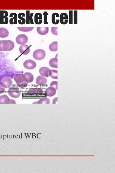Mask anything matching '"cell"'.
<instances>
[{"label": "cell", "mask_w": 115, "mask_h": 173, "mask_svg": "<svg viewBox=\"0 0 115 173\" xmlns=\"http://www.w3.org/2000/svg\"><path fill=\"white\" fill-rule=\"evenodd\" d=\"M37 32L39 34L44 35L48 33L49 28L48 27H38L37 28Z\"/></svg>", "instance_id": "cell-14"}, {"label": "cell", "mask_w": 115, "mask_h": 173, "mask_svg": "<svg viewBox=\"0 0 115 173\" xmlns=\"http://www.w3.org/2000/svg\"><path fill=\"white\" fill-rule=\"evenodd\" d=\"M23 65L24 67L28 70H33L36 67V64L34 61L29 59L25 61Z\"/></svg>", "instance_id": "cell-8"}, {"label": "cell", "mask_w": 115, "mask_h": 173, "mask_svg": "<svg viewBox=\"0 0 115 173\" xmlns=\"http://www.w3.org/2000/svg\"><path fill=\"white\" fill-rule=\"evenodd\" d=\"M58 27H53L51 28V31L52 33L55 35H58Z\"/></svg>", "instance_id": "cell-30"}, {"label": "cell", "mask_w": 115, "mask_h": 173, "mask_svg": "<svg viewBox=\"0 0 115 173\" xmlns=\"http://www.w3.org/2000/svg\"><path fill=\"white\" fill-rule=\"evenodd\" d=\"M58 81H54L52 82L50 84V87H53L56 90H58Z\"/></svg>", "instance_id": "cell-28"}, {"label": "cell", "mask_w": 115, "mask_h": 173, "mask_svg": "<svg viewBox=\"0 0 115 173\" xmlns=\"http://www.w3.org/2000/svg\"><path fill=\"white\" fill-rule=\"evenodd\" d=\"M8 12L6 11H0V24H7L8 23Z\"/></svg>", "instance_id": "cell-6"}, {"label": "cell", "mask_w": 115, "mask_h": 173, "mask_svg": "<svg viewBox=\"0 0 115 173\" xmlns=\"http://www.w3.org/2000/svg\"><path fill=\"white\" fill-rule=\"evenodd\" d=\"M14 79L17 85L21 88L27 87L28 84V83L27 82L25 76L23 74H17L15 75Z\"/></svg>", "instance_id": "cell-1"}, {"label": "cell", "mask_w": 115, "mask_h": 173, "mask_svg": "<svg viewBox=\"0 0 115 173\" xmlns=\"http://www.w3.org/2000/svg\"><path fill=\"white\" fill-rule=\"evenodd\" d=\"M18 29L20 31L23 32H30L33 29L34 27H18Z\"/></svg>", "instance_id": "cell-26"}, {"label": "cell", "mask_w": 115, "mask_h": 173, "mask_svg": "<svg viewBox=\"0 0 115 173\" xmlns=\"http://www.w3.org/2000/svg\"><path fill=\"white\" fill-rule=\"evenodd\" d=\"M9 34L7 29L4 28H0V37L2 38L7 37Z\"/></svg>", "instance_id": "cell-20"}, {"label": "cell", "mask_w": 115, "mask_h": 173, "mask_svg": "<svg viewBox=\"0 0 115 173\" xmlns=\"http://www.w3.org/2000/svg\"><path fill=\"white\" fill-rule=\"evenodd\" d=\"M9 96L13 98H18L21 95V92L16 87H12L9 88L8 90Z\"/></svg>", "instance_id": "cell-5"}, {"label": "cell", "mask_w": 115, "mask_h": 173, "mask_svg": "<svg viewBox=\"0 0 115 173\" xmlns=\"http://www.w3.org/2000/svg\"><path fill=\"white\" fill-rule=\"evenodd\" d=\"M49 76L54 79H58V71L56 70H50L49 72Z\"/></svg>", "instance_id": "cell-24"}, {"label": "cell", "mask_w": 115, "mask_h": 173, "mask_svg": "<svg viewBox=\"0 0 115 173\" xmlns=\"http://www.w3.org/2000/svg\"><path fill=\"white\" fill-rule=\"evenodd\" d=\"M28 37L24 34L19 35L16 39V42L19 45L25 44L28 42Z\"/></svg>", "instance_id": "cell-9"}, {"label": "cell", "mask_w": 115, "mask_h": 173, "mask_svg": "<svg viewBox=\"0 0 115 173\" xmlns=\"http://www.w3.org/2000/svg\"><path fill=\"white\" fill-rule=\"evenodd\" d=\"M35 23L38 25L41 24L42 23V15L40 13H35L34 16Z\"/></svg>", "instance_id": "cell-17"}, {"label": "cell", "mask_w": 115, "mask_h": 173, "mask_svg": "<svg viewBox=\"0 0 115 173\" xmlns=\"http://www.w3.org/2000/svg\"><path fill=\"white\" fill-rule=\"evenodd\" d=\"M48 13L47 11L44 12L43 15H44V23L45 24H48V22H47V16Z\"/></svg>", "instance_id": "cell-29"}, {"label": "cell", "mask_w": 115, "mask_h": 173, "mask_svg": "<svg viewBox=\"0 0 115 173\" xmlns=\"http://www.w3.org/2000/svg\"><path fill=\"white\" fill-rule=\"evenodd\" d=\"M11 18L9 20V23L11 25L17 24V15L16 13H12L9 15Z\"/></svg>", "instance_id": "cell-16"}, {"label": "cell", "mask_w": 115, "mask_h": 173, "mask_svg": "<svg viewBox=\"0 0 115 173\" xmlns=\"http://www.w3.org/2000/svg\"><path fill=\"white\" fill-rule=\"evenodd\" d=\"M55 89L52 87H49L47 88L45 91L46 95L48 97H53L55 95L56 91Z\"/></svg>", "instance_id": "cell-18"}, {"label": "cell", "mask_w": 115, "mask_h": 173, "mask_svg": "<svg viewBox=\"0 0 115 173\" xmlns=\"http://www.w3.org/2000/svg\"><path fill=\"white\" fill-rule=\"evenodd\" d=\"M49 49L51 51H56L58 50V42H54L49 46Z\"/></svg>", "instance_id": "cell-25"}, {"label": "cell", "mask_w": 115, "mask_h": 173, "mask_svg": "<svg viewBox=\"0 0 115 173\" xmlns=\"http://www.w3.org/2000/svg\"><path fill=\"white\" fill-rule=\"evenodd\" d=\"M50 70L47 67H42L39 69V72L41 75L48 77L49 76V72Z\"/></svg>", "instance_id": "cell-13"}, {"label": "cell", "mask_w": 115, "mask_h": 173, "mask_svg": "<svg viewBox=\"0 0 115 173\" xmlns=\"http://www.w3.org/2000/svg\"><path fill=\"white\" fill-rule=\"evenodd\" d=\"M24 75L26 77V79H27V82L28 83L32 82L33 81L34 77L32 74L30 72H26L24 73Z\"/></svg>", "instance_id": "cell-23"}, {"label": "cell", "mask_w": 115, "mask_h": 173, "mask_svg": "<svg viewBox=\"0 0 115 173\" xmlns=\"http://www.w3.org/2000/svg\"><path fill=\"white\" fill-rule=\"evenodd\" d=\"M28 93L29 95H40L43 93V91L40 88H31L28 91Z\"/></svg>", "instance_id": "cell-12"}, {"label": "cell", "mask_w": 115, "mask_h": 173, "mask_svg": "<svg viewBox=\"0 0 115 173\" xmlns=\"http://www.w3.org/2000/svg\"><path fill=\"white\" fill-rule=\"evenodd\" d=\"M5 88L2 87V86L0 85V94L4 93L5 91Z\"/></svg>", "instance_id": "cell-35"}, {"label": "cell", "mask_w": 115, "mask_h": 173, "mask_svg": "<svg viewBox=\"0 0 115 173\" xmlns=\"http://www.w3.org/2000/svg\"><path fill=\"white\" fill-rule=\"evenodd\" d=\"M58 101V98L56 97L53 100V103H56V102Z\"/></svg>", "instance_id": "cell-36"}, {"label": "cell", "mask_w": 115, "mask_h": 173, "mask_svg": "<svg viewBox=\"0 0 115 173\" xmlns=\"http://www.w3.org/2000/svg\"><path fill=\"white\" fill-rule=\"evenodd\" d=\"M60 16L59 13H54L52 14V22L53 24L55 25H57L59 23Z\"/></svg>", "instance_id": "cell-19"}, {"label": "cell", "mask_w": 115, "mask_h": 173, "mask_svg": "<svg viewBox=\"0 0 115 173\" xmlns=\"http://www.w3.org/2000/svg\"><path fill=\"white\" fill-rule=\"evenodd\" d=\"M33 13H31L30 14V24H34V22L33 21Z\"/></svg>", "instance_id": "cell-34"}, {"label": "cell", "mask_w": 115, "mask_h": 173, "mask_svg": "<svg viewBox=\"0 0 115 173\" xmlns=\"http://www.w3.org/2000/svg\"><path fill=\"white\" fill-rule=\"evenodd\" d=\"M47 80L45 76L42 75L38 76L36 80V84L40 86L45 85L47 83Z\"/></svg>", "instance_id": "cell-10"}, {"label": "cell", "mask_w": 115, "mask_h": 173, "mask_svg": "<svg viewBox=\"0 0 115 173\" xmlns=\"http://www.w3.org/2000/svg\"><path fill=\"white\" fill-rule=\"evenodd\" d=\"M16 103L14 100L9 99L8 96L5 94L0 96V104Z\"/></svg>", "instance_id": "cell-7"}, {"label": "cell", "mask_w": 115, "mask_h": 173, "mask_svg": "<svg viewBox=\"0 0 115 173\" xmlns=\"http://www.w3.org/2000/svg\"><path fill=\"white\" fill-rule=\"evenodd\" d=\"M25 16V14L23 13H19L18 14V17L21 20H18V23L21 25H23L25 23L26 20L24 17Z\"/></svg>", "instance_id": "cell-22"}, {"label": "cell", "mask_w": 115, "mask_h": 173, "mask_svg": "<svg viewBox=\"0 0 115 173\" xmlns=\"http://www.w3.org/2000/svg\"><path fill=\"white\" fill-rule=\"evenodd\" d=\"M49 65L51 67L58 68V58H55L51 59L49 62Z\"/></svg>", "instance_id": "cell-21"}, {"label": "cell", "mask_w": 115, "mask_h": 173, "mask_svg": "<svg viewBox=\"0 0 115 173\" xmlns=\"http://www.w3.org/2000/svg\"><path fill=\"white\" fill-rule=\"evenodd\" d=\"M14 44L11 40L0 41V51H11L14 48Z\"/></svg>", "instance_id": "cell-2"}, {"label": "cell", "mask_w": 115, "mask_h": 173, "mask_svg": "<svg viewBox=\"0 0 115 173\" xmlns=\"http://www.w3.org/2000/svg\"><path fill=\"white\" fill-rule=\"evenodd\" d=\"M12 81L11 77L8 76L4 77L0 81V85L5 88H8L12 85Z\"/></svg>", "instance_id": "cell-4"}, {"label": "cell", "mask_w": 115, "mask_h": 173, "mask_svg": "<svg viewBox=\"0 0 115 173\" xmlns=\"http://www.w3.org/2000/svg\"><path fill=\"white\" fill-rule=\"evenodd\" d=\"M33 103L49 104L50 103V100L48 98L46 99H40L38 101L35 102Z\"/></svg>", "instance_id": "cell-27"}, {"label": "cell", "mask_w": 115, "mask_h": 173, "mask_svg": "<svg viewBox=\"0 0 115 173\" xmlns=\"http://www.w3.org/2000/svg\"><path fill=\"white\" fill-rule=\"evenodd\" d=\"M60 21L62 24L65 25L68 22V15L67 13H62L60 14Z\"/></svg>", "instance_id": "cell-15"}, {"label": "cell", "mask_w": 115, "mask_h": 173, "mask_svg": "<svg viewBox=\"0 0 115 173\" xmlns=\"http://www.w3.org/2000/svg\"><path fill=\"white\" fill-rule=\"evenodd\" d=\"M74 24H77V11H74Z\"/></svg>", "instance_id": "cell-33"}, {"label": "cell", "mask_w": 115, "mask_h": 173, "mask_svg": "<svg viewBox=\"0 0 115 173\" xmlns=\"http://www.w3.org/2000/svg\"><path fill=\"white\" fill-rule=\"evenodd\" d=\"M27 24H30V11H27Z\"/></svg>", "instance_id": "cell-31"}, {"label": "cell", "mask_w": 115, "mask_h": 173, "mask_svg": "<svg viewBox=\"0 0 115 173\" xmlns=\"http://www.w3.org/2000/svg\"><path fill=\"white\" fill-rule=\"evenodd\" d=\"M30 50L29 47L25 44L22 45L19 48V51L23 55H25L28 54Z\"/></svg>", "instance_id": "cell-11"}, {"label": "cell", "mask_w": 115, "mask_h": 173, "mask_svg": "<svg viewBox=\"0 0 115 173\" xmlns=\"http://www.w3.org/2000/svg\"><path fill=\"white\" fill-rule=\"evenodd\" d=\"M46 52L42 49L36 50L33 53L34 58L38 61H40L44 59L46 56Z\"/></svg>", "instance_id": "cell-3"}, {"label": "cell", "mask_w": 115, "mask_h": 173, "mask_svg": "<svg viewBox=\"0 0 115 173\" xmlns=\"http://www.w3.org/2000/svg\"><path fill=\"white\" fill-rule=\"evenodd\" d=\"M70 24H72V11H69V23Z\"/></svg>", "instance_id": "cell-32"}]
</instances>
